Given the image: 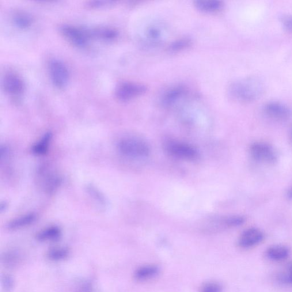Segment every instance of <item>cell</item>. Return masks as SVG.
<instances>
[{"instance_id":"1","label":"cell","mask_w":292,"mask_h":292,"mask_svg":"<svg viewBox=\"0 0 292 292\" xmlns=\"http://www.w3.org/2000/svg\"><path fill=\"white\" fill-rule=\"evenodd\" d=\"M229 93L234 99L242 102H251L259 98L264 92V86L259 79L247 78L232 83Z\"/></svg>"},{"instance_id":"2","label":"cell","mask_w":292,"mask_h":292,"mask_svg":"<svg viewBox=\"0 0 292 292\" xmlns=\"http://www.w3.org/2000/svg\"><path fill=\"white\" fill-rule=\"evenodd\" d=\"M168 34V30L164 23L153 21L144 25L139 35V40L144 46L157 47L165 43Z\"/></svg>"},{"instance_id":"3","label":"cell","mask_w":292,"mask_h":292,"mask_svg":"<svg viewBox=\"0 0 292 292\" xmlns=\"http://www.w3.org/2000/svg\"><path fill=\"white\" fill-rule=\"evenodd\" d=\"M117 149L124 156L130 158L146 157L150 153L148 144L141 139L126 138L117 143Z\"/></svg>"},{"instance_id":"4","label":"cell","mask_w":292,"mask_h":292,"mask_svg":"<svg viewBox=\"0 0 292 292\" xmlns=\"http://www.w3.org/2000/svg\"><path fill=\"white\" fill-rule=\"evenodd\" d=\"M165 150L168 154L174 158L193 161L198 157V151L189 144L169 140L165 144Z\"/></svg>"},{"instance_id":"5","label":"cell","mask_w":292,"mask_h":292,"mask_svg":"<svg viewBox=\"0 0 292 292\" xmlns=\"http://www.w3.org/2000/svg\"><path fill=\"white\" fill-rule=\"evenodd\" d=\"M60 29L62 35L75 46L85 47L90 40L93 38L92 29L75 27L69 25H63Z\"/></svg>"},{"instance_id":"6","label":"cell","mask_w":292,"mask_h":292,"mask_svg":"<svg viewBox=\"0 0 292 292\" xmlns=\"http://www.w3.org/2000/svg\"><path fill=\"white\" fill-rule=\"evenodd\" d=\"M146 90L147 87L141 83L125 82L117 87L116 96L117 100L127 101L142 96Z\"/></svg>"},{"instance_id":"7","label":"cell","mask_w":292,"mask_h":292,"mask_svg":"<svg viewBox=\"0 0 292 292\" xmlns=\"http://www.w3.org/2000/svg\"><path fill=\"white\" fill-rule=\"evenodd\" d=\"M49 70L51 80L57 88H62L65 86L69 79V71L62 61L53 59L49 64Z\"/></svg>"},{"instance_id":"8","label":"cell","mask_w":292,"mask_h":292,"mask_svg":"<svg viewBox=\"0 0 292 292\" xmlns=\"http://www.w3.org/2000/svg\"><path fill=\"white\" fill-rule=\"evenodd\" d=\"M249 153L254 160L271 165L276 162V154L273 148L264 143H255L250 147Z\"/></svg>"},{"instance_id":"9","label":"cell","mask_w":292,"mask_h":292,"mask_svg":"<svg viewBox=\"0 0 292 292\" xmlns=\"http://www.w3.org/2000/svg\"><path fill=\"white\" fill-rule=\"evenodd\" d=\"M186 94L187 90L184 86L176 85L171 87L162 94L161 102L165 107H172L179 103Z\"/></svg>"},{"instance_id":"10","label":"cell","mask_w":292,"mask_h":292,"mask_svg":"<svg viewBox=\"0 0 292 292\" xmlns=\"http://www.w3.org/2000/svg\"><path fill=\"white\" fill-rule=\"evenodd\" d=\"M264 234L256 228L246 230L241 234L238 244L243 248H249L257 245L263 240Z\"/></svg>"},{"instance_id":"11","label":"cell","mask_w":292,"mask_h":292,"mask_svg":"<svg viewBox=\"0 0 292 292\" xmlns=\"http://www.w3.org/2000/svg\"><path fill=\"white\" fill-rule=\"evenodd\" d=\"M264 111L269 116L279 120L287 119L292 115L290 108L285 105L277 102H269L265 105Z\"/></svg>"},{"instance_id":"12","label":"cell","mask_w":292,"mask_h":292,"mask_svg":"<svg viewBox=\"0 0 292 292\" xmlns=\"http://www.w3.org/2000/svg\"><path fill=\"white\" fill-rule=\"evenodd\" d=\"M2 84L5 92L12 96L20 95L24 90V83L21 78L13 73L5 75Z\"/></svg>"},{"instance_id":"13","label":"cell","mask_w":292,"mask_h":292,"mask_svg":"<svg viewBox=\"0 0 292 292\" xmlns=\"http://www.w3.org/2000/svg\"><path fill=\"white\" fill-rule=\"evenodd\" d=\"M160 269L154 265H147L140 267L135 272V278L140 282L152 279L159 274Z\"/></svg>"},{"instance_id":"14","label":"cell","mask_w":292,"mask_h":292,"mask_svg":"<svg viewBox=\"0 0 292 292\" xmlns=\"http://www.w3.org/2000/svg\"><path fill=\"white\" fill-rule=\"evenodd\" d=\"M196 8L203 12L214 13L222 9V2L216 0H198L194 2Z\"/></svg>"},{"instance_id":"15","label":"cell","mask_w":292,"mask_h":292,"mask_svg":"<svg viewBox=\"0 0 292 292\" xmlns=\"http://www.w3.org/2000/svg\"><path fill=\"white\" fill-rule=\"evenodd\" d=\"M37 216L33 213H30L21 216L13 220L7 225V227L10 230H16L23 228V227L32 225L36 221Z\"/></svg>"},{"instance_id":"16","label":"cell","mask_w":292,"mask_h":292,"mask_svg":"<svg viewBox=\"0 0 292 292\" xmlns=\"http://www.w3.org/2000/svg\"><path fill=\"white\" fill-rule=\"evenodd\" d=\"M289 248L284 245H274L269 247L266 252L269 259L274 261L285 260L289 256Z\"/></svg>"},{"instance_id":"17","label":"cell","mask_w":292,"mask_h":292,"mask_svg":"<svg viewBox=\"0 0 292 292\" xmlns=\"http://www.w3.org/2000/svg\"><path fill=\"white\" fill-rule=\"evenodd\" d=\"M61 235V231L58 227H49L41 231L37 234V239L40 241H53L58 240Z\"/></svg>"},{"instance_id":"18","label":"cell","mask_w":292,"mask_h":292,"mask_svg":"<svg viewBox=\"0 0 292 292\" xmlns=\"http://www.w3.org/2000/svg\"><path fill=\"white\" fill-rule=\"evenodd\" d=\"M53 135L51 132L45 133L40 141L38 142L32 147V151L36 155H43L46 154L49 149V144L52 139Z\"/></svg>"},{"instance_id":"19","label":"cell","mask_w":292,"mask_h":292,"mask_svg":"<svg viewBox=\"0 0 292 292\" xmlns=\"http://www.w3.org/2000/svg\"><path fill=\"white\" fill-rule=\"evenodd\" d=\"M93 38H98L105 40L115 39L117 36L116 30L109 28H99L93 29Z\"/></svg>"},{"instance_id":"20","label":"cell","mask_w":292,"mask_h":292,"mask_svg":"<svg viewBox=\"0 0 292 292\" xmlns=\"http://www.w3.org/2000/svg\"><path fill=\"white\" fill-rule=\"evenodd\" d=\"M13 21L18 27L25 29L32 25L33 19L27 13L18 12L14 15Z\"/></svg>"},{"instance_id":"21","label":"cell","mask_w":292,"mask_h":292,"mask_svg":"<svg viewBox=\"0 0 292 292\" xmlns=\"http://www.w3.org/2000/svg\"><path fill=\"white\" fill-rule=\"evenodd\" d=\"M69 255V251L66 248H53L48 252L47 257L52 261H60L66 259Z\"/></svg>"},{"instance_id":"22","label":"cell","mask_w":292,"mask_h":292,"mask_svg":"<svg viewBox=\"0 0 292 292\" xmlns=\"http://www.w3.org/2000/svg\"><path fill=\"white\" fill-rule=\"evenodd\" d=\"M86 189L89 195L96 201L97 204L102 207H105L106 206L107 200H106L104 195L96 187L90 184L87 186Z\"/></svg>"},{"instance_id":"23","label":"cell","mask_w":292,"mask_h":292,"mask_svg":"<svg viewBox=\"0 0 292 292\" xmlns=\"http://www.w3.org/2000/svg\"><path fill=\"white\" fill-rule=\"evenodd\" d=\"M226 227H234L241 226L245 222V219L240 216H231L224 218Z\"/></svg>"},{"instance_id":"24","label":"cell","mask_w":292,"mask_h":292,"mask_svg":"<svg viewBox=\"0 0 292 292\" xmlns=\"http://www.w3.org/2000/svg\"><path fill=\"white\" fill-rule=\"evenodd\" d=\"M2 260L6 265L14 266L20 261V256L15 252H8L4 254L2 256Z\"/></svg>"},{"instance_id":"25","label":"cell","mask_w":292,"mask_h":292,"mask_svg":"<svg viewBox=\"0 0 292 292\" xmlns=\"http://www.w3.org/2000/svg\"><path fill=\"white\" fill-rule=\"evenodd\" d=\"M191 44V40L187 39H181L175 42L171 45L170 49L172 51H179L182 50L186 47H188Z\"/></svg>"},{"instance_id":"26","label":"cell","mask_w":292,"mask_h":292,"mask_svg":"<svg viewBox=\"0 0 292 292\" xmlns=\"http://www.w3.org/2000/svg\"><path fill=\"white\" fill-rule=\"evenodd\" d=\"M2 286L4 290L6 292H9L12 290L13 287L14 281L9 275H4L2 277Z\"/></svg>"},{"instance_id":"27","label":"cell","mask_w":292,"mask_h":292,"mask_svg":"<svg viewBox=\"0 0 292 292\" xmlns=\"http://www.w3.org/2000/svg\"><path fill=\"white\" fill-rule=\"evenodd\" d=\"M202 292H221V287L218 284H207L204 287Z\"/></svg>"},{"instance_id":"28","label":"cell","mask_w":292,"mask_h":292,"mask_svg":"<svg viewBox=\"0 0 292 292\" xmlns=\"http://www.w3.org/2000/svg\"><path fill=\"white\" fill-rule=\"evenodd\" d=\"M114 3L113 1H91L89 3V5L91 7H99L101 6H104L106 5H109L111 4V3Z\"/></svg>"},{"instance_id":"29","label":"cell","mask_w":292,"mask_h":292,"mask_svg":"<svg viewBox=\"0 0 292 292\" xmlns=\"http://www.w3.org/2000/svg\"><path fill=\"white\" fill-rule=\"evenodd\" d=\"M92 287L89 283L83 284L82 286L79 288L77 292H92Z\"/></svg>"},{"instance_id":"30","label":"cell","mask_w":292,"mask_h":292,"mask_svg":"<svg viewBox=\"0 0 292 292\" xmlns=\"http://www.w3.org/2000/svg\"><path fill=\"white\" fill-rule=\"evenodd\" d=\"M284 25L288 29H292V18H288L284 21Z\"/></svg>"},{"instance_id":"31","label":"cell","mask_w":292,"mask_h":292,"mask_svg":"<svg viewBox=\"0 0 292 292\" xmlns=\"http://www.w3.org/2000/svg\"><path fill=\"white\" fill-rule=\"evenodd\" d=\"M286 282L292 284V266L290 268L289 274L286 276L285 279H284Z\"/></svg>"},{"instance_id":"32","label":"cell","mask_w":292,"mask_h":292,"mask_svg":"<svg viewBox=\"0 0 292 292\" xmlns=\"http://www.w3.org/2000/svg\"><path fill=\"white\" fill-rule=\"evenodd\" d=\"M288 198L292 199V188L290 189V191L288 193Z\"/></svg>"},{"instance_id":"33","label":"cell","mask_w":292,"mask_h":292,"mask_svg":"<svg viewBox=\"0 0 292 292\" xmlns=\"http://www.w3.org/2000/svg\"><path fill=\"white\" fill-rule=\"evenodd\" d=\"M291 139H292V130L291 131Z\"/></svg>"}]
</instances>
